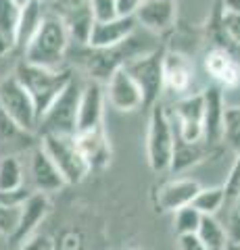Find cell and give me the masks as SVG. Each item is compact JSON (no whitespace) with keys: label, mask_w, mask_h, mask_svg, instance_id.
Here are the masks:
<instances>
[{"label":"cell","mask_w":240,"mask_h":250,"mask_svg":"<svg viewBox=\"0 0 240 250\" xmlns=\"http://www.w3.org/2000/svg\"><path fill=\"white\" fill-rule=\"evenodd\" d=\"M69 46H71V40H69L63 23L52 13L46 11L40 29L36 31V36L23 48V61L46 69H65L63 65Z\"/></svg>","instance_id":"cell-1"},{"label":"cell","mask_w":240,"mask_h":250,"mask_svg":"<svg viewBox=\"0 0 240 250\" xmlns=\"http://www.w3.org/2000/svg\"><path fill=\"white\" fill-rule=\"evenodd\" d=\"M13 75L17 77L21 85L32 96L36 111H38V121H40L42 113L55 103L57 96L65 90V85L73 77L71 71H67V69H46V67H38L25 61L19 62L17 71Z\"/></svg>","instance_id":"cell-2"},{"label":"cell","mask_w":240,"mask_h":250,"mask_svg":"<svg viewBox=\"0 0 240 250\" xmlns=\"http://www.w3.org/2000/svg\"><path fill=\"white\" fill-rule=\"evenodd\" d=\"M82 83L71 77L57 100L42 113L38 131L42 136H73L77 131V106H80Z\"/></svg>","instance_id":"cell-3"},{"label":"cell","mask_w":240,"mask_h":250,"mask_svg":"<svg viewBox=\"0 0 240 250\" xmlns=\"http://www.w3.org/2000/svg\"><path fill=\"white\" fill-rule=\"evenodd\" d=\"M146 152H149V165L154 173L169 171L174 156V125L169 119L167 106L154 103L149 123V138H146Z\"/></svg>","instance_id":"cell-4"},{"label":"cell","mask_w":240,"mask_h":250,"mask_svg":"<svg viewBox=\"0 0 240 250\" xmlns=\"http://www.w3.org/2000/svg\"><path fill=\"white\" fill-rule=\"evenodd\" d=\"M0 108L11 117V121L27 134L38 131V111L29 92L23 88L15 75L0 80Z\"/></svg>","instance_id":"cell-5"},{"label":"cell","mask_w":240,"mask_h":250,"mask_svg":"<svg viewBox=\"0 0 240 250\" xmlns=\"http://www.w3.org/2000/svg\"><path fill=\"white\" fill-rule=\"evenodd\" d=\"M42 150L55 163L59 173L63 175L65 184H80L90 173L88 163L77 152L73 136H42L40 138Z\"/></svg>","instance_id":"cell-6"},{"label":"cell","mask_w":240,"mask_h":250,"mask_svg":"<svg viewBox=\"0 0 240 250\" xmlns=\"http://www.w3.org/2000/svg\"><path fill=\"white\" fill-rule=\"evenodd\" d=\"M167 111L177 140H182L186 144L203 142V92H195L184 98H177L175 104Z\"/></svg>","instance_id":"cell-7"},{"label":"cell","mask_w":240,"mask_h":250,"mask_svg":"<svg viewBox=\"0 0 240 250\" xmlns=\"http://www.w3.org/2000/svg\"><path fill=\"white\" fill-rule=\"evenodd\" d=\"M48 13L63 23L71 44H86L94 15H92L90 0H55L50 6H46Z\"/></svg>","instance_id":"cell-8"},{"label":"cell","mask_w":240,"mask_h":250,"mask_svg":"<svg viewBox=\"0 0 240 250\" xmlns=\"http://www.w3.org/2000/svg\"><path fill=\"white\" fill-rule=\"evenodd\" d=\"M27 159L25 163V186L29 182V190L40 192V194H52L59 192L61 188H65V179L59 173V169L55 167V163L48 159V154L42 150V146L38 144L34 148H29L25 152Z\"/></svg>","instance_id":"cell-9"},{"label":"cell","mask_w":240,"mask_h":250,"mask_svg":"<svg viewBox=\"0 0 240 250\" xmlns=\"http://www.w3.org/2000/svg\"><path fill=\"white\" fill-rule=\"evenodd\" d=\"M123 69L131 75V80L142 90L144 104H154L163 92V73H161V57L157 52L140 54V57L128 61Z\"/></svg>","instance_id":"cell-10"},{"label":"cell","mask_w":240,"mask_h":250,"mask_svg":"<svg viewBox=\"0 0 240 250\" xmlns=\"http://www.w3.org/2000/svg\"><path fill=\"white\" fill-rule=\"evenodd\" d=\"M161 73H163V90L174 94L175 98H184L188 94H195V65L188 57L180 52H167L161 57Z\"/></svg>","instance_id":"cell-11"},{"label":"cell","mask_w":240,"mask_h":250,"mask_svg":"<svg viewBox=\"0 0 240 250\" xmlns=\"http://www.w3.org/2000/svg\"><path fill=\"white\" fill-rule=\"evenodd\" d=\"M105 103L107 106L115 108V111H136V108L144 106V96L138 83L131 80V75L123 67L109 75L105 83Z\"/></svg>","instance_id":"cell-12"},{"label":"cell","mask_w":240,"mask_h":250,"mask_svg":"<svg viewBox=\"0 0 240 250\" xmlns=\"http://www.w3.org/2000/svg\"><path fill=\"white\" fill-rule=\"evenodd\" d=\"M73 142L77 152L82 154V159L88 163L90 171L92 169H103L111 159V144L107 138L105 125L92 129H80L73 134Z\"/></svg>","instance_id":"cell-13"},{"label":"cell","mask_w":240,"mask_h":250,"mask_svg":"<svg viewBox=\"0 0 240 250\" xmlns=\"http://www.w3.org/2000/svg\"><path fill=\"white\" fill-rule=\"evenodd\" d=\"M105 85L96 80H88L82 85L80 106H77V131L105 125Z\"/></svg>","instance_id":"cell-14"},{"label":"cell","mask_w":240,"mask_h":250,"mask_svg":"<svg viewBox=\"0 0 240 250\" xmlns=\"http://www.w3.org/2000/svg\"><path fill=\"white\" fill-rule=\"evenodd\" d=\"M46 213H48V196L40 192H32L27 200L21 205L17 228H15L13 236L9 238V248H17L21 242H25L29 236H34L38 225L44 221Z\"/></svg>","instance_id":"cell-15"},{"label":"cell","mask_w":240,"mask_h":250,"mask_svg":"<svg viewBox=\"0 0 240 250\" xmlns=\"http://www.w3.org/2000/svg\"><path fill=\"white\" fill-rule=\"evenodd\" d=\"M138 29L134 17H113L109 21H94L88 36L86 46L92 48H111L128 38Z\"/></svg>","instance_id":"cell-16"},{"label":"cell","mask_w":240,"mask_h":250,"mask_svg":"<svg viewBox=\"0 0 240 250\" xmlns=\"http://www.w3.org/2000/svg\"><path fill=\"white\" fill-rule=\"evenodd\" d=\"M136 25L151 34H163L175 23V0H146L134 13Z\"/></svg>","instance_id":"cell-17"},{"label":"cell","mask_w":240,"mask_h":250,"mask_svg":"<svg viewBox=\"0 0 240 250\" xmlns=\"http://www.w3.org/2000/svg\"><path fill=\"white\" fill-rule=\"evenodd\" d=\"M205 71L226 90H234L240 85V62L226 48H211L205 54Z\"/></svg>","instance_id":"cell-18"},{"label":"cell","mask_w":240,"mask_h":250,"mask_svg":"<svg viewBox=\"0 0 240 250\" xmlns=\"http://www.w3.org/2000/svg\"><path fill=\"white\" fill-rule=\"evenodd\" d=\"M200 190L198 182L190 177H177L167 182L157 194V205L161 207V210H169V213H175L177 208L188 207L192 198L196 196V192Z\"/></svg>","instance_id":"cell-19"},{"label":"cell","mask_w":240,"mask_h":250,"mask_svg":"<svg viewBox=\"0 0 240 250\" xmlns=\"http://www.w3.org/2000/svg\"><path fill=\"white\" fill-rule=\"evenodd\" d=\"M203 142L205 144H215L221 140V119H223V96L218 85L203 90Z\"/></svg>","instance_id":"cell-20"},{"label":"cell","mask_w":240,"mask_h":250,"mask_svg":"<svg viewBox=\"0 0 240 250\" xmlns=\"http://www.w3.org/2000/svg\"><path fill=\"white\" fill-rule=\"evenodd\" d=\"M46 6L40 0H29L25 6L19 9V25H17V48H25L29 40L36 36V31L40 29L42 21L46 17Z\"/></svg>","instance_id":"cell-21"},{"label":"cell","mask_w":240,"mask_h":250,"mask_svg":"<svg viewBox=\"0 0 240 250\" xmlns=\"http://www.w3.org/2000/svg\"><path fill=\"white\" fill-rule=\"evenodd\" d=\"M19 6L13 0H0V57L17 48Z\"/></svg>","instance_id":"cell-22"},{"label":"cell","mask_w":240,"mask_h":250,"mask_svg":"<svg viewBox=\"0 0 240 250\" xmlns=\"http://www.w3.org/2000/svg\"><path fill=\"white\" fill-rule=\"evenodd\" d=\"M25 186V163L21 154L0 156V192H15Z\"/></svg>","instance_id":"cell-23"},{"label":"cell","mask_w":240,"mask_h":250,"mask_svg":"<svg viewBox=\"0 0 240 250\" xmlns=\"http://www.w3.org/2000/svg\"><path fill=\"white\" fill-rule=\"evenodd\" d=\"M195 236L200 244H203L205 250H223L230 242L223 223L218 217H211V215L200 217V223H198V229H196Z\"/></svg>","instance_id":"cell-24"},{"label":"cell","mask_w":240,"mask_h":250,"mask_svg":"<svg viewBox=\"0 0 240 250\" xmlns=\"http://www.w3.org/2000/svg\"><path fill=\"white\" fill-rule=\"evenodd\" d=\"M200 215H211L218 217L221 213L223 207V188L215 186V188H200L196 192V196L190 202Z\"/></svg>","instance_id":"cell-25"},{"label":"cell","mask_w":240,"mask_h":250,"mask_svg":"<svg viewBox=\"0 0 240 250\" xmlns=\"http://www.w3.org/2000/svg\"><path fill=\"white\" fill-rule=\"evenodd\" d=\"M221 142L232 150H240V106H223Z\"/></svg>","instance_id":"cell-26"},{"label":"cell","mask_w":240,"mask_h":250,"mask_svg":"<svg viewBox=\"0 0 240 250\" xmlns=\"http://www.w3.org/2000/svg\"><path fill=\"white\" fill-rule=\"evenodd\" d=\"M200 215L198 210L188 205L184 208H177L174 213V229L177 236H195L196 229H198V223H200Z\"/></svg>","instance_id":"cell-27"},{"label":"cell","mask_w":240,"mask_h":250,"mask_svg":"<svg viewBox=\"0 0 240 250\" xmlns=\"http://www.w3.org/2000/svg\"><path fill=\"white\" fill-rule=\"evenodd\" d=\"M19 213H21V207H6L0 202V236H4L6 240L13 236L19 221Z\"/></svg>","instance_id":"cell-28"},{"label":"cell","mask_w":240,"mask_h":250,"mask_svg":"<svg viewBox=\"0 0 240 250\" xmlns=\"http://www.w3.org/2000/svg\"><path fill=\"white\" fill-rule=\"evenodd\" d=\"M90 4H92L94 21H109L113 17H117V13H115V0H90Z\"/></svg>","instance_id":"cell-29"},{"label":"cell","mask_w":240,"mask_h":250,"mask_svg":"<svg viewBox=\"0 0 240 250\" xmlns=\"http://www.w3.org/2000/svg\"><path fill=\"white\" fill-rule=\"evenodd\" d=\"M17 250H55V242H52L48 236L34 233V236H29L25 242H21L17 246Z\"/></svg>","instance_id":"cell-30"},{"label":"cell","mask_w":240,"mask_h":250,"mask_svg":"<svg viewBox=\"0 0 240 250\" xmlns=\"http://www.w3.org/2000/svg\"><path fill=\"white\" fill-rule=\"evenodd\" d=\"M223 31H226V36L230 38L234 44L240 46V15H234V13H223Z\"/></svg>","instance_id":"cell-31"},{"label":"cell","mask_w":240,"mask_h":250,"mask_svg":"<svg viewBox=\"0 0 240 250\" xmlns=\"http://www.w3.org/2000/svg\"><path fill=\"white\" fill-rule=\"evenodd\" d=\"M84 244H82V236L75 231H67L63 238H61V242L55 246V250H82Z\"/></svg>","instance_id":"cell-32"},{"label":"cell","mask_w":240,"mask_h":250,"mask_svg":"<svg viewBox=\"0 0 240 250\" xmlns=\"http://www.w3.org/2000/svg\"><path fill=\"white\" fill-rule=\"evenodd\" d=\"M140 4L142 0H115V13L117 17H134Z\"/></svg>","instance_id":"cell-33"},{"label":"cell","mask_w":240,"mask_h":250,"mask_svg":"<svg viewBox=\"0 0 240 250\" xmlns=\"http://www.w3.org/2000/svg\"><path fill=\"white\" fill-rule=\"evenodd\" d=\"M182 240V250H205L203 244L196 240V236H180Z\"/></svg>","instance_id":"cell-34"},{"label":"cell","mask_w":240,"mask_h":250,"mask_svg":"<svg viewBox=\"0 0 240 250\" xmlns=\"http://www.w3.org/2000/svg\"><path fill=\"white\" fill-rule=\"evenodd\" d=\"M223 6H226L228 13L240 15V0H223Z\"/></svg>","instance_id":"cell-35"},{"label":"cell","mask_w":240,"mask_h":250,"mask_svg":"<svg viewBox=\"0 0 240 250\" xmlns=\"http://www.w3.org/2000/svg\"><path fill=\"white\" fill-rule=\"evenodd\" d=\"M223 250H240V242H232V240H230Z\"/></svg>","instance_id":"cell-36"},{"label":"cell","mask_w":240,"mask_h":250,"mask_svg":"<svg viewBox=\"0 0 240 250\" xmlns=\"http://www.w3.org/2000/svg\"><path fill=\"white\" fill-rule=\"evenodd\" d=\"M6 248H9V240L4 236H0V250H6Z\"/></svg>","instance_id":"cell-37"},{"label":"cell","mask_w":240,"mask_h":250,"mask_svg":"<svg viewBox=\"0 0 240 250\" xmlns=\"http://www.w3.org/2000/svg\"><path fill=\"white\" fill-rule=\"evenodd\" d=\"M13 2H15V4H17V6H19V9H21V6H25V4L29 2V0H13Z\"/></svg>","instance_id":"cell-38"},{"label":"cell","mask_w":240,"mask_h":250,"mask_svg":"<svg viewBox=\"0 0 240 250\" xmlns=\"http://www.w3.org/2000/svg\"><path fill=\"white\" fill-rule=\"evenodd\" d=\"M40 2H42V4H44V6H50V4H52V2H55V0H40Z\"/></svg>","instance_id":"cell-39"},{"label":"cell","mask_w":240,"mask_h":250,"mask_svg":"<svg viewBox=\"0 0 240 250\" xmlns=\"http://www.w3.org/2000/svg\"><path fill=\"white\" fill-rule=\"evenodd\" d=\"M142 2H146V0H142Z\"/></svg>","instance_id":"cell-40"}]
</instances>
